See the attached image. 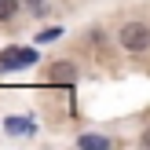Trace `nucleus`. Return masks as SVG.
Listing matches in <instances>:
<instances>
[{
    "mask_svg": "<svg viewBox=\"0 0 150 150\" xmlns=\"http://www.w3.org/2000/svg\"><path fill=\"white\" fill-rule=\"evenodd\" d=\"M121 48L125 51H146L150 48V29L143 22H128V26H121Z\"/></svg>",
    "mask_w": 150,
    "mask_h": 150,
    "instance_id": "nucleus-1",
    "label": "nucleus"
},
{
    "mask_svg": "<svg viewBox=\"0 0 150 150\" xmlns=\"http://www.w3.org/2000/svg\"><path fill=\"white\" fill-rule=\"evenodd\" d=\"M37 51L33 48H7L0 51V70H22V66H33Z\"/></svg>",
    "mask_w": 150,
    "mask_h": 150,
    "instance_id": "nucleus-2",
    "label": "nucleus"
},
{
    "mask_svg": "<svg viewBox=\"0 0 150 150\" xmlns=\"http://www.w3.org/2000/svg\"><path fill=\"white\" fill-rule=\"evenodd\" d=\"M48 84L73 88V84H77V66H73V62H55V66L48 70Z\"/></svg>",
    "mask_w": 150,
    "mask_h": 150,
    "instance_id": "nucleus-3",
    "label": "nucleus"
},
{
    "mask_svg": "<svg viewBox=\"0 0 150 150\" xmlns=\"http://www.w3.org/2000/svg\"><path fill=\"white\" fill-rule=\"evenodd\" d=\"M11 136H29L33 132V121H26V117H7V125H4Z\"/></svg>",
    "mask_w": 150,
    "mask_h": 150,
    "instance_id": "nucleus-4",
    "label": "nucleus"
},
{
    "mask_svg": "<svg viewBox=\"0 0 150 150\" xmlns=\"http://www.w3.org/2000/svg\"><path fill=\"white\" fill-rule=\"evenodd\" d=\"M77 146H84V150H106V146H110V139H103V136H81V139H77Z\"/></svg>",
    "mask_w": 150,
    "mask_h": 150,
    "instance_id": "nucleus-5",
    "label": "nucleus"
},
{
    "mask_svg": "<svg viewBox=\"0 0 150 150\" xmlns=\"http://www.w3.org/2000/svg\"><path fill=\"white\" fill-rule=\"evenodd\" d=\"M15 15H18V0H0V22L15 18Z\"/></svg>",
    "mask_w": 150,
    "mask_h": 150,
    "instance_id": "nucleus-6",
    "label": "nucleus"
},
{
    "mask_svg": "<svg viewBox=\"0 0 150 150\" xmlns=\"http://www.w3.org/2000/svg\"><path fill=\"white\" fill-rule=\"evenodd\" d=\"M55 37H59V29H44V33L37 37V44H48V40H55Z\"/></svg>",
    "mask_w": 150,
    "mask_h": 150,
    "instance_id": "nucleus-7",
    "label": "nucleus"
},
{
    "mask_svg": "<svg viewBox=\"0 0 150 150\" xmlns=\"http://www.w3.org/2000/svg\"><path fill=\"white\" fill-rule=\"evenodd\" d=\"M26 4L33 7V11H37V7H44V0H26Z\"/></svg>",
    "mask_w": 150,
    "mask_h": 150,
    "instance_id": "nucleus-8",
    "label": "nucleus"
},
{
    "mask_svg": "<svg viewBox=\"0 0 150 150\" xmlns=\"http://www.w3.org/2000/svg\"><path fill=\"white\" fill-rule=\"evenodd\" d=\"M143 146H150V128H146V132H143Z\"/></svg>",
    "mask_w": 150,
    "mask_h": 150,
    "instance_id": "nucleus-9",
    "label": "nucleus"
}]
</instances>
